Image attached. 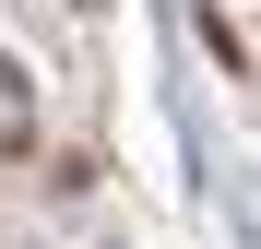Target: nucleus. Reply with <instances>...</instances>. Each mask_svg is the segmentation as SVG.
<instances>
[]
</instances>
